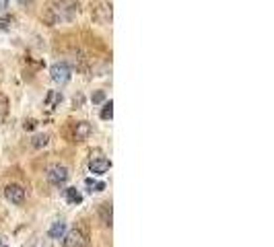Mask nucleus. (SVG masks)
Here are the masks:
<instances>
[{"label": "nucleus", "instance_id": "1", "mask_svg": "<svg viewBox=\"0 0 274 247\" xmlns=\"http://www.w3.org/2000/svg\"><path fill=\"white\" fill-rule=\"evenodd\" d=\"M50 74H52V80L56 82V85H66V82L70 80V76H72V70H70V66H68L66 62H56L50 68Z\"/></svg>", "mask_w": 274, "mask_h": 247}, {"label": "nucleus", "instance_id": "2", "mask_svg": "<svg viewBox=\"0 0 274 247\" xmlns=\"http://www.w3.org/2000/svg\"><path fill=\"white\" fill-rule=\"evenodd\" d=\"M48 182H50L52 185H56V187L64 185V184L68 182V169H66V167H60V165L52 167V169L48 171Z\"/></svg>", "mask_w": 274, "mask_h": 247}, {"label": "nucleus", "instance_id": "3", "mask_svg": "<svg viewBox=\"0 0 274 247\" xmlns=\"http://www.w3.org/2000/svg\"><path fill=\"white\" fill-rule=\"evenodd\" d=\"M62 245L64 247H87V239L85 235L80 231H70V233H64V237H62Z\"/></svg>", "mask_w": 274, "mask_h": 247}, {"label": "nucleus", "instance_id": "4", "mask_svg": "<svg viewBox=\"0 0 274 247\" xmlns=\"http://www.w3.org/2000/svg\"><path fill=\"white\" fill-rule=\"evenodd\" d=\"M89 169H91V173H95V175H103V173H107L109 169H112V161H109V159H103V157L93 159V161L89 163Z\"/></svg>", "mask_w": 274, "mask_h": 247}, {"label": "nucleus", "instance_id": "5", "mask_svg": "<svg viewBox=\"0 0 274 247\" xmlns=\"http://www.w3.org/2000/svg\"><path fill=\"white\" fill-rule=\"evenodd\" d=\"M4 196L12 204H23L25 202V189L21 185H8L6 191H4Z\"/></svg>", "mask_w": 274, "mask_h": 247}, {"label": "nucleus", "instance_id": "6", "mask_svg": "<svg viewBox=\"0 0 274 247\" xmlns=\"http://www.w3.org/2000/svg\"><path fill=\"white\" fill-rule=\"evenodd\" d=\"M64 196H66V202L68 204H80V202H83V194H80V191L76 189V187H66L64 189Z\"/></svg>", "mask_w": 274, "mask_h": 247}, {"label": "nucleus", "instance_id": "7", "mask_svg": "<svg viewBox=\"0 0 274 247\" xmlns=\"http://www.w3.org/2000/svg\"><path fill=\"white\" fill-rule=\"evenodd\" d=\"M64 233H66V223L58 221V223H54V225L50 227L48 235H50L52 239H62V237H64Z\"/></svg>", "mask_w": 274, "mask_h": 247}, {"label": "nucleus", "instance_id": "8", "mask_svg": "<svg viewBox=\"0 0 274 247\" xmlns=\"http://www.w3.org/2000/svg\"><path fill=\"white\" fill-rule=\"evenodd\" d=\"M89 134H91V124H89V122H80V124H76V130H74L76 140H85Z\"/></svg>", "mask_w": 274, "mask_h": 247}, {"label": "nucleus", "instance_id": "9", "mask_svg": "<svg viewBox=\"0 0 274 247\" xmlns=\"http://www.w3.org/2000/svg\"><path fill=\"white\" fill-rule=\"evenodd\" d=\"M60 101H62L60 91H50V93H48V97H46V105H48V107H56Z\"/></svg>", "mask_w": 274, "mask_h": 247}, {"label": "nucleus", "instance_id": "10", "mask_svg": "<svg viewBox=\"0 0 274 247\" xmlns=\"http://www.w3.org/2000/svg\"><path fill=\"white\" fill-rule=\"evenodd\" d=\"M85 185H87L91 191H103V189H105V182H97V180H93V177H87V180H85Z\"/></svg>", "mask_w": 274, "mask_h": 247}, {"label": "nucleus", "instance_id": "11", "mask_svg": "<svg viewBox=\"0 0 274 247\" xmlns=\"http://www.w3.org/2000/svg\"><path fill=\"white\" fill-rule=\"evenodd\" d=\"M99 116H101V120H105V122L114 118V101H112V99H109V101L103 105V109H101Z\"/></svg>", "mask_w": 274, "mask_h": 247}, {"label": "nucleus", "instance_id": "12", "mask_svg": "<svg viewBox=\"0 0 274 247\" xmlns=\"http://www.w3.org/2000/svg\"><path fill=\"white\" fill-rule=\"evenodd\" d=\"M101 216H103V223L107 227H112V206L109 204H103L101 206Z\"/></svg>", "mask_w": 274, "mask_h": 247}, {"label": "nucleus", "instance_id": "13", "mask_svg": "<svg viewBox=\"0 0 274 247\" xmlns=\"http://www.w3.org/2000/svg\"><path fill=\"white\" fill-rule=\"evenodd\" d=\"M6 107H8V101L4 95H0V122H2L6 118Z\"/></svg>", "mask_w": 274, "mask_h": 247}, {"label": "nucleus", "instance_id": "14", "mask_svg": "<svg viewBox=\"0 0 274 247\" xmlns=\"http://www.w3.org/2000/svg\"><path fill=\"white\" fill-rule=\"evenodd\" d=\"M12 27V19L10 17H0V33L2 31H8Z\"/></svg>", "mask_w": 274, "mask_h": 247}, {"label": "nucleus", "instance_id": "15", "mask_svg": "<svg viewBox=\"0 0 274 247\" xmlns=\"http://www.w3.org/2000/svg\"><path fill=\"white\" fill-rule=\"evenodd\" d=\"M48 144V136H35L33 138V146L39 148V146H46Z\"/></svg>", "mask_w": 274, "mask_h": 247}, {"label": "nucleus", "instance_id": "16", "mask_svg": "<svg viewBox=\"0 0 274 247\" xmlns=\"http://www.w3.org/2000/svg\"><path fill=\"white\" fill-rule=\"evenodd\" d=\"M103 99H105V93H103V91H97V93H95L93 97H91V101H93V103H101Z\"/></svg>", "mask_w": 274, "mask_h": 247}, {"label": "nucleus", "instance_id": "17", "mask_svg": "<svg viewBox=\"0 0 274 247\" xmlns=\"http://www.w3.org/2000/svg\"><path fill=\"white\" fill-rule=\"evenodd\" d=\"M8 2H10V0H0V17H4V15H6Z\"/></svg>", "mask_w": 274, "mask_h": 247}, {"label": "nucleus", "instance_id": "18", "mask_svg": "<svg viewBox=\"0 0 274 247\" xmlns=\"http://www.w3.org/2000/svg\"><path fill=\"white\" fill-rule=\"evenodd\" d=\"M33 128H35V122H33V120L25 122V130H33Z\"/></svg>", "mask_w": 274, "mask_h": 247}, {"label": "nucleus", "instance_id": "19", "mask_svg": "<svg viewBox=\"0 0 274 247\" xmlns=\"http://www.w3.org/2000/svg\"><path fill=\"white\" fill-rule=\"evenodd\" d=\"M19 2H21V4H31L33 0H19Z\"/></svg>", "mask_w": 274, "mask_h": 247}, {"label": "nucleus", "instance_id": "20", "mask_svg": "<svg viewBox=\"0 0 274 247\" xmlns=\"http://www.w3.org/2000/svg\"><path fill=\"white\" fill-rule=\"evenodd\" d=\"M0 247H2V239H0Z\"/></svg>", "mask_w": 274, "mask_h": 247}, {"label": "nucleus", "instance_id": "21", "mask_svg": "<svg viewBox=\"0 0 274 247\" xmlns=\"http://www.w3.org/2000/svg\"><path fill=\"white\" fill-rule=\"evenodd\" d=\"M2 247H6V245H2Z\"/></svg>", "mask_w": 274, "mask_h": 247}]
</instances>
